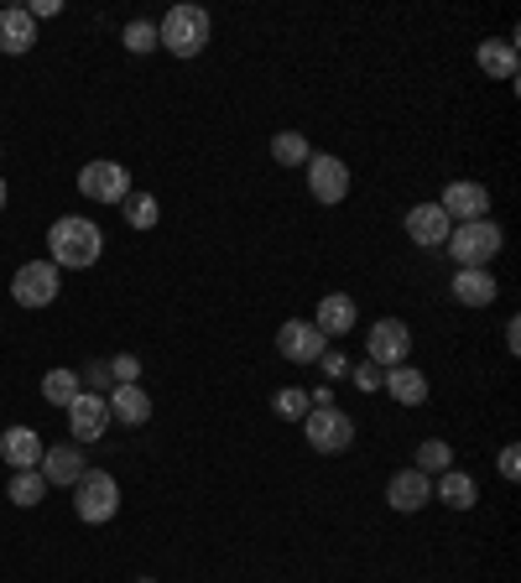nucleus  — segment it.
<instances>
[{
	"instance_id": "f257e3e1",
	"label": "nucleus",
	"mask_w": 521,
	"mask_h": 583,
	"mask_svg": "<svg viewBox=\"0 0 521 583\" xmlns=\"http://www.w3.org/2000/svg\"><path fill=\"white\" fill-rule=\"evenodd\" d=\"M104 250V235L100 224L84 219V214H63V219H52L48 229V260L58 266V272H84V266H94Z\"/></svg>"
},
{
	"instance_id": "f03ea898",
	"label": "nucleus",
	"mask_w": 521,
	"mask_h": 583,
	"mask_svg": "<svg viewBox=\"0 0 521 583\" xmlns=\"http://www.w3.org/2000/svg\"><path fill=\"white\" fill-rule=\"evenodd\" d=\"M214 37V21H208L204 6H167V17L156 21V48H167L173 58H198Z\"/></svg>"
},
{
	"instance_id": "7ed1b4c3",
	"label": "nucleus",
	"mask_w": 521,
	"mask_h": 583,
	"mask_svg": "<svg viewBox=\"0 0 521 583\" xmlns=\"http://www.w3.org/2000/svg\"><path fill=\"white\" fill-rule=\"evenodd\" d=\"M501 245H505V235L496 219H469L449 229V256L459 272H490V260L501 256Z\"/></svg>"
},
{
	"instance_id": "20e7f679",
	"label": "nucleus",
	"mask_w": 521,
	"mask_h": 583,
	"mask_svg": "<svg viewBox=\"0 0 521 583\" xmlns=\"http://www.w3.org/2000/svg\"><path fill=\"white\" fill-rule=\"evenodd\" d=\"M115 511H121V484H115V474L84 469V480L73 484V515H79L84 526H104V521H115Z\"/></svg>"
},
{
	"instance_id": "39448f33",
	"label": "nucleus",
	"mask_w": 521,
	"mask_h": 583,
	"mask_svg": "<svg viewBox=\"0 0 521 583\" xmlns=\"http://www.w3.org/2000/svg\"><path fill=\"white\" fill-rule=\"evenodd\" d=\"M79 193H84L89 204H110V208H121L125 198H131V167H121V162L100 156V162L79 167Z\"/></svg>"
},
{
	"instance_id": "423d86ee",
	"label": "nucleus",
	"mask_w": 521,
	"mask_h": 583,
	"mask_svg": "<svg viewBox=\"0 0 521 583\" xmlns=\"http://www.w3.org/2000/svg\"><path fill=\"white\" fill-rule=\"evenodd\" d=\"M303 438H308L313 453H345L355 443V417L339 412V407H313L303 417Z\"/></svg>"
},
{
	"instance_id": "0eeeda50",
	"label": "nucleus",
	"mask_w": 521,
	"mask_h": 583,
	"mask_svg": "<svg viewBox=\"0 0 521 583\" xmlns=\"http://www.w3.org/2000/svg\"><path fill=\"white\" fill-rule=\"evenodd\" d=\"M407 355H412V328L401 318H376L365 334V360L391 370V365H407Z\"/></svg>"
},
{
	"instance_id": "6e6552de",
	"label": "nucleus",
	"mask_w": 521,
	"mask_h": 583,
	"mask_svg": "<svg viewBox=\"0 0 521 583\" xmlns=\"http://www.w3.org/2000/svg\"><path fill=\"white\" fill-rule=\"evenodd\" d=\"M58 266L52 260H27L17 276H11V297H17V308H52L58 303Z\"/></svg>"
},
{
	"instance_id": "1a4fd4ad",
	"label": "nucleus",
	"mask_w": 521,
	"mask_h": 583,
	"mask_svg": "<svg viewBox=\"0 0 521 583\" xmlns=\"http://www.w3.org/2000/svg\"><path fill=\"white\" fill-rule=\"evenodd\" d=\"M303 172H308V193H313V198H318L324 208H329V204H345V198H349V167L339 162V156L313 152Z\"/></svg>"
},
{
	"instance_id": "9d476101",
	"label": "nucleus",
	"mask_w": 521,
	"mask_h": 583,
	"mask_svg": "<svg viewBox=\"0 0 521 583\" xmlns=\"http://www.w3.org/2000/svg\"><path fill=\"white\" fill-rule=\"evenodd\" d=\"M63 422H69V443H100L104 438V428H110V407H104V396H94V391H79L69 401V407H63Z\"/></svg>"
},
{
	"instance_id": "9b49d317",
	"label": "nucleus",
	"mask_w": 521,
	"mask_h": 583,
	"mask_svg": "<svg viewBox=\"0 0 521 583\" xmlns=\"http://www.w3.org/2000/svg\"><path fill=\"white\" fill-rule=\"evenodd\" d=\"M329 349V339L313 328V318H287L277 328V355L293 365H318V355Z\"/></svg>"
},
{
	"instance_id": "f8f14e48",
	"label": "nucleus",
	"mask_w": 521,
	"mask_h": 583,
	"mask_svg": "<svg viewBox=\"0 0 521 583\" xmlns=\"http://www.w3.org/2000/svg\"><path fill=\"white\" fill-rule=\"evenodd\" d=\"M438 208L449 214V224L490 219V188H486V183H469V177H459V183H449V188H443Z\"/></svg>"
},
{
	"instance_id": "ddd939ff",
	"label": "nucleus",
	"mask_w": 521,
	"mask_h": 583,
	"mask_svg": "<svg viewBox=\"0 0 521 583\" xmlns=\"http://www.w3.org/2000/svg\"><path fill=\"white\" fill-rule=\"evenodd\" d=\"M428 500H433V480H428V474H417V469H397V474L386 480V505H391V511L417 515Z\"/></svg>"
},
{
	"instance_id": "4468645a",
	"label": "nucleus",
	"mask_w": 521,
	"mask_h": 583,
	"mask_svg": "<svg viewBox=\"0 0 521 583\" xmlns=\"http://www.w3.org/2000/svg\"><path fill=\"white\" fill-rule=\"evenodd\" d=\"M355 324H360V308H355L349 292H329V297L318 303V313H313V328H318L329 344L345 339V334H355Z\"/></svg>"
},
{
	"instance_id": "2eb2a0df",
	"label": "nucleus",
	"mask_w": 521,
	"mask_h": 583,
	"mask_svg": "<svg viewBox=\"0 0 521 583\" xmlns=\"http://www.w3.org/2000/svg\"><path fill=\"white\" fill-rule=\"evenodd\" d=\"M449 214L438 204H412L407 208V241L422 245V250H438V245H449Z\"/></svg>"
},
{
	"instance_id": "dca6fc26",
	"label": "nucleus",
	"mask_w": 521,
	"mask_h": 583,
	"mask_svg": "<svg viewBox=\"0 0 521 583\" xmlns=\"http://www.w3.org/2000/svg\"><path fill=\"white\" fill-rule=\"evenodd\" d=\"M37 469H42V480L48 484H79L84 480V469H89V459H84V448L79 443H58V448H48V453H42V463H37Z\"/></svg>"
},
{
	"instance_id": "f3484780",
	"label": "nucleus",
	"mask_w": 521,
	"mask_h": 583,
	"mask_svg": "<svg viewBox=\"0 0 521 583\" xmlns=\"http://www.w3.org/2000/svg\"><path fill=\"white\" fill-rule=\"evenodd\" d=\"M32 48H37V21L27 17V6H0V52L21 58Z\"/></svg>"
},
{
	"instance_id": "a211bd4d",
	"label": "nucleus",
	"mask_w": 521,
	"mask_h": 583,
	"mask_svg": "<svg viewBox=\"0 0 521 583\" xmlns=\"http://www.w3.org/2000/svg\"><path fill=\"white\" fill-rule=\"evenodd\" d=\"M381 391L397 401V407H422L428 401V376L417 365H391L381 376Z\"/></svg>"
},
{
	"instance_id": "6ab92c4d",
	"label": "nucleus",
	"mask_w": 521,
	"mask_h": 583,
	"mask_svg": "<svg viewBox=\"0 0 521 583\" xmlns=\"http://www.w3.org/2000/svg\"><path fill=\"white\" fill-rule=\"evenodd\" d=\"M474 63H480L496 84H517V37H490V42H480Z\"/></svg>"
},
{
	"instance_id": "aec40b11",
	"label": "nucleus",
	"mask_w": 521,
	"mask_h": 583,
	"mask_svg": "<svg viewBox=\"0 0 521 583\" xmlns=\"http://www.w3.org/2000/svg\"><path fill=\"white\" fill-rule=\"evenodd\" d=\"M104 407H110V417H115L121 428H141V422H152V396L141 391V386H115V391L104 396Z\"/></svg>"
},
{
	"instance_id": "412c9836",
	"label": "nucleus",
	"mask_w": 521,
	"mask_h": 583,
	"mask_svg": "<svg viewBox=\"0 0 521 583\" xmlns=\"http://www.w3.org/2000/svg\"><path fill=\"white\" fill-rule=\"evenodd\" d=\"M42 453H48V448H42V438H37L32 428H6L0 432V459L11 463V469H37Z\"/></svg>"
},
{
	"instance_id": "4be33fe9",
	"label": "nucleus",
	"mask_w": 521,
	"mask_h": 583,
	"mask_svg": "<svg viewBox=\"0 0 521 583\" xmlns=\"http://www.w3.org/2000/svg\"><path fill=\"white\" fill-rule=\"evenodd\" d=\"M453 303L459 308H490L496 297H501V287H496V276L490 272H453Z\"/></svg>"
},
{
	"instance_id": "5701e85b",
	"label": "nucleus",
	"mask_w": 521,
	"mask_h": 583,
	"mask_svg": "<svg viewBox=\"0 0 521 583\" xmlns=\"http://www.w3.org/2000/svg\"><path fill=\"white\" fill-rule=\"evenodd\" d=\"M433 500H443L449 511H474V500H480V484L469 480L464 469H443L433 480Z\"/></svg>"
},
{
	"instance_id": "b1692460",
	"label": "nucleus",
	"mask_w": 521,
	"mask_h": 583,
	"mask_svg": "<svg viewBox=\"0 0 521 583\" xmlns=\"http://www.w3.org/2000/svg\"><path fill=\"white\" fill-rule=\"evenodd\" d=\"M6 495H11V505H21V511L42 505V495H48V480H42V469H11V484H6Z\"/></svg>"
},
{
	"instance_id": "393cba45",
	"label": "nucleus",
	"mask_w": 521,
	"mask_h": 583,
	"mask_svg": "<svg viewBox=\"0 0 521 583\" xmlns=\"http://www.w3.org/2000/svg\"><path fill=\"white\" fill-rule=\"evenodd\" d=\"M79 391H84V380H79V370H69V365H58V370L42 376V401H52V407H69Z\"/></svg>"
},
{
	"instance_id": "a878e982",
	"label": "nucleus",
	"mask_w": 521,
	"mask_h": 583,
	"mask_svg": "<svg viewBox=\"0 0 521 583\" xmlns=\"http://www.w3.org/2000/svg\"><path fill=\"white\" fill-rule=\"evenodd\" d=\"M412 469H417V474H428V480H438L443 469H453V448L443 443V438H428V443H417Z\"/></svg>"
},
{
	"instance_id": "bb28decb",
	"label": "nucleus",
	"mask_w": 521,
	"mask_h": 583,
	"mask_svg": "<svg viewBox=\"0 0 521 583\" xmlns=\"http://www.w3.org/2000/svg\"><path fill=\"white\" fill-rule=\"evenodd\" d=\"M272 156H277L282 167H308L313 146L303 131H277V136H272Z\"/></svg>"
},
{
	"instance_id": "cd10ccee",
	"label": "nucleus",
	"mask_w": 521,
	"mask_h": 583,
	"mask_svg": "<svg viewBox=\"0 0 521 583\" xmlns=\"http://www.w3.org/2000/svg\"><path fill=\"white\" fill-rule=\"evenodd\" d=\"M272 412H277L282 422H303V417L313 412V407H308V391H303V386H282V391L272 396Z\"/></svg>"
},
{
	"instance_id": "c85d7f7f",
	"label": "nucleus",
	"mask_w": 521,
	"mask_h": 583,
	"mask_svg": "<svg viewBox=\"0 0 521 583\" xmlns=\"http://www.w3.org/2000/svg\"><path fill=\"white\" fill-rule=\"evenodd\" d=\"M121 208H125V224H131V229H156V219H162V208H156L152 193H131Z\"/></svg>"
},
{
	"instance_id": "c756f323",
	"label": "nucleus",
	"mask_w": 521,
	"mask_h": 583,
	"mask_svg": "<svg viewBox=\"0 0 521 583\" xmlns=\"http://www.w3.org/2000/svg\"><path fill=\"white\" fill-rule=\"evenodd\" d=\"M121 42H125V52H156V21H131L121 32Z\"/></svg>"
},
{
	"instance_id": "7c9ffc66",
	"label": "nucleus",
	"mask_w": 521,
	"mask_h": 583,
	"mask_svg": "<svg viewBox=\"0 0 521 583\" xmlns=\"http://www.w3.org/2000/svg\"><path fill=\"white\" fill-rule=\"evenodd\" d=\"M104 365H110V380H115V386H136V376H141L136 355H115V360H104Z\"/></svg>"
},
{
	"instance_id": "2f4dec72",
	"label": "nucleus",
	"mask_w": 521,
	"mask_h": 583,
	"mask_svg": "<svg viewBox=\"0 0 521 583\" xmlns=\"http://www.w3.org/2000/svg\"><path fill=\"white\" fill-rule=\"evenodd\" d=\"M381 365H370V360H360V365H349V380L360 386V391H381Z\"/></svg>"
},
{
	"instance_id": "473e14b6",
	"label": "nucleus",
	"mask_w": 521,
	"mask_h": 583,
	"mask_svg": "<svg viewBox=\"0 0 521 583\" xmlns=\"http://www.w3.org/2000/svg\"><path fill=\"white\" fill-rule=\"evenodd\" d=\"M496 469H501V480H521V448H517V443H505V448H501V459H496Z\"/></svg>"
},
{
	"instance_id": "72a5a7b5",
	"label": "nucleus",
	"mask_w": 521,
	"mask_h": 583,
	"mask_svg": "<svg viewBox=\"0 0 521 583\" xmlns=\"http://www.w3.org/2000/svg\"><path fill=\"white\" fill-rule=\"evenodd\" d=\"M318 365H324V380H334V376H349V360H345V355H339V349H334V344H329V349H324V355H318Z\"/></svg>"
},
{
	"instance_id": "f704fd0d",
	"label": "nucleus",
	"mask_w": 521,
	"mask_h": 583,
	"mask_svg": "<svg viewBox=\"0 0 521 583\" xmlns=\"http://www.w3.org/2000/svg\"><path fill=\"white\" fill-rule=\"evenodd\" d=\"M89 380H94V396L115 391V380H110V365H89Z\"/></svg>"
},
{
	"instance_id": "c9c22d12",
	"label": "nucleus",
	"mask_w": 521,
	"mask_h": 583,
	"mask_svg": "<svg viewBox=\"0 0 521 583\" xmlns=\"http://www.w3.org/2000/svg\"><path fill=\"white\" fill-rule=\"evenodd\" d=\"M58 11H63L58 0H32V6H27V17H32V21H42V17H58Z\"/></svg>"
},
{
	"instance_id": "e433bc0d",
	"label": "nucleus",
	"mask_w": 521,
	"mask_h": 583,
	"mask_svg": "<svg viewBox=\"0 0 521 583\" xmlns=\"http://www.w3.org/2000/svg\"><path fill=\"white\" fill-rule=\"evenodd\" d=\"M308 407H334V386L324 380V386H313L308 391Z\"/></svg>"
},
{
	"instance_id": "4c0bfd02",
	"label": "nucleus",
	"mask_w": 521,
	"mask_h": 583,
	"mask_svg": "<svg viewBox=\"0 0 521 583\" xmlns=\"http://www.w3.org/2000/svg\"><path fill=\"white\" fill-rule=\"evenodd\" d=\"M505 349L521 355V318H505Z\"/></svg>"
},
{
	"instance_id": "58836bf2",
	"label": "nucleus",
	"mask_w": 521,
	"mask_h": 583,
	"mask_svg": "<svg viewBox=\"0 0 521 583\" xmlns=\"http://www.w3.org/2000/svg\"><path fill=\"white\" fill-rule=\"evenodd\" d=\"M0 208H6V177H0Z\"/></svg>"
},
{
	"instance_id": "ea45409f",
	"label": "nucleus",
	"mask_w": 521,
	"mask_h": 583,
	"mask_svg": "<svg viewBox=\"0 0 521 583\" xmlns=\"http://www.w3.org/2000/svg\"><path fill=\"white\" fill-rule=\"evenodd\" d=\"M136 583H156V579H136Z\"/></svg>"
}]
</instances>
